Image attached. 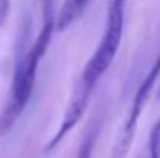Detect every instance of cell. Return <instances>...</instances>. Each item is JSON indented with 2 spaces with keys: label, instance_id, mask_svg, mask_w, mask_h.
Instances as JSON below:
<instances>
[{
  "label": "cell",
  "instance_id": "obj_6",
  "mask_svg": "<svg viewBox=\"0 0 160 158\" xmlns=\"http://www.w3.org/2000/svg\"><path fill=\"white\" fill-rule=\"evenodd\" d=\"M145 151L149 158H160V118L149 132V140Z\"/></svg>",
  "mask_w": 160,
  "mask_h": 158
},
{
  "label": "cell",
  "instance_id": "obj_7",
  "mask_svg": "<svg viewBox=\"0 0 160 158\" xmlns=\"http://www.w3.org/2000/svg\"><path fill=\"white\" fill-rule=\"evenodd\" d=\"M9 8H11L9 0H0V26H3V23L6 22L9 16Z\"/></svg>",
  "mask_w": 160,
  "mask_h": 158
},
{
  "label": "cell",
  "instance_id": "obj_5",
  "mask_svg": "<svg viewBox=\"0 0 160 158\" xmlns=\"http://www.w3.org/2000/svg\"><path fill=\"white\" fill-rule=\"evenodd\" d=\"M100 129H101V119H95L90 122V126L87 127V130L81 140V144L78 147L76 158H92V154H93L95 146H97L98 135H100Z\"/></svg>",
  "mask_w": 160,
  "mask_h": 158
},
{
  "label": "cell",
  "instance_id": "obj_3",
  "mask_svg": "<svg viewBox=\"0 0 160 158\" xmlns=\"http://www.w3.org/2000/svg\"><path fill=\"white\" fill-rule=\"evenodd\" d=\"M95 90V87L86 84L84 81H81L78 78L75 87H73V92H72V96L68 99V104L64 110V116H62V121H61V126L59 129L56 130L52 140L47 143L45 146V152H52L53 149H56L62 140L67 136V133H70L75 126L79 122L82 113L86 112L87 108V104L90 101V96H92V92Z\"/></svg>",
  "mask_w": 160,
  "mask_h": 158
},
{
  "label": "cell",
  "instance_id": "obj_1",
  "mask_svg": "<svg viewBox=\"0 0 160 158\" xmlns=\"http://www.w3.org/2000/svg\"><path fill=\"white\" fill-rule=\"evenodd\" d=\"M106 11V22L100 44L79 74V79L92 87H97L98 81L106 73L118 53L124 31L126 0H107Z\"/></svg>",
  "mask_w": 160,
  "mask_h": 158
},
{
  "label": "cell",
  "instance_id": "obj_9",
  "mask_svg": "<svg viewBox=\"0 0 160 158\" xmlns=\"http://www.w3.org/2000/svg\"><path fill=\"white\" fill-rule=\"evenodd\" d=\"M135 158H149L148 157V154H146V151H143V152H140V154H138V155H137V157Z\"/></svg>",
  "mask_w": 160,
  "mask_h": 158
},
{
  "label": "cell",
  "instance_id": "obj_2",
  "mask_svg": "<svg viewBox=\"0 0 160 158\" xmlns=\"http://www.w3.org/2000/svg\"><path fill=\"white\" fill-rule=\"evenodd\" d=\"M160 74V54L157 59L154 60L152 67L149 68V71L146 73V76L142 79L138 89L135 90V95L132 98V104L129 107L128 116L124 119L123 127L118 132V136L115 140L113 149L110 158H126L129 154V149L132 146L134 136H135V130H137V124L140 119V115L145 108V104L151 95V92L154 90L156 84H157V78Z\"/></svg>",
  "mask_w": 160,
  "mask_h": 158
},
{
  "label": "cell",
  "instance_id": "obj_8",
  "mask_svg": "<svg viewBox=\"0 0 160 158\" xmlns=\"http://www.w3.org/2000/svg\"><path fill=\"white\" fill-rule=\"evenodd\" d=\"M41 5V11H56L54 0H38Z\"/></svg>",
  "mask_w": 160,
  "mask_h": 158
},
{
  "label": "cell",
  "instance_id": "obj_4",
  "mask_svg": "<svg viewBox=\"0 0 160 158\" xmlns=\"http://www.w3.org/2000/svg\"><path fill=\"white\" fill-rule=\"evenodd\" d=\"M90 0H64L58 17L54 19V30L64 31L70 25H73L86 11Z\"/></svg>",
  "mask_w": 160,
  "mask_h": 158
},
{
  "label": "cell",
  "instance_id": "obj_10",
  "mask_svg": "<svg viewBox=\"0 0 160 158\" xmlns=\"http://www.w3.org/2000/svg\"><path fill=\"white\" fill-rule=\"evenodd\" d=\"M156 95H157V98L160 99V82L157 84V92H156Z\"/></svg>",
  "mask_w": 160,
  "mask_h": 158
}]
</instances>
